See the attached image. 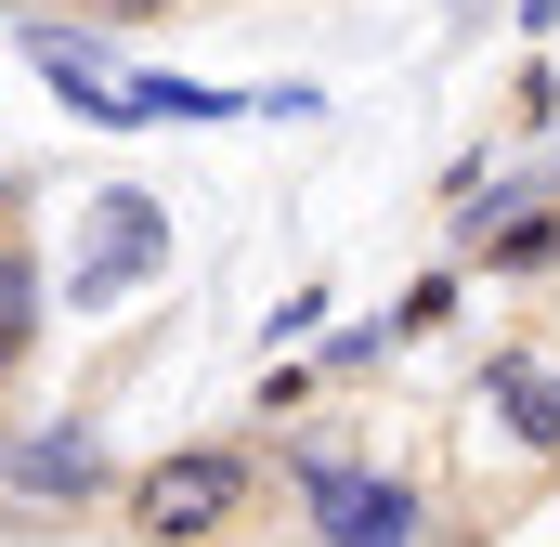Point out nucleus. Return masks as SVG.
<instances>
[{
  "mask_svg": "<svg viewBox=\"0 0 560 547\" xmlns=\"http://www.w3.org/2000/svg\"><path fill=\"white\" fill-rule=\"evenodd\" d=\"M248 496H261V469H248L235 443H183V456H156L131 482V522L143 535H209V522H235Z\"/></svg>",
  "mask_w": 560,
  "mask_h": 547,
  "instance_id": "nucleus-2",
  "label": "nucleus"
},
{
  "mask_svg": "<svg viewBox=\"0 0 560 547\" xmlns=\"http://www.w3.org/2000/svg\"><path fill=\"white\" fill-rule=\"evenodd\" d=\"M92 482H105V430L92 417H52V430L13 443V496H92Z\"/></svg>",
  "mask_w": 560,
  "mask_h": 547,
  "instance_id": "nucleus-4",
  "label": "nucleus"
},
{
  "mask_svg": "<svg viewBox=\"0 0 560 547\" xmlns=\"http://www.w3.org/2000/svg\"><path fill=\"white\" fill-rule=\"evenodd\" d=\"M26 339H39V261H26V235L0 222V365H13Z\"/></svg>",
  "mask_w": 560,
  "mask_h": 547,
  "instance_id": "nucleus-6",
  "label": "nucleus"
},
{
  "mask_svg": "<svg viewBox=\"0 0 560 547\" xmlns=\"http://www.w3.org/2000/svg\"><path fill=\"white\" fill-rule=\"evenodd\" d=\"M118 13H156V0H118Z\"/></svg>",
  "mask_w": 560,
  "mask_h": 547,
  "instance_id": "nucleus-9",
  "label": "nucleus"
},
{
  "mask_svg": "<svg viewBox=\"0 0 560 547\" xmlns=\"http://www.w3.org/2000/svg\"><path fill=\"white\" fill-rule=\"evenodd\" d=\"M287 482H300V509H313V535L326 547H418V496L392 482V469H352V456H287Z\"/></svg>",
  "mask_w": 560,
  "mask_h": 547,
  "instance_id": "nucleus-1",
  "label": "nucleus"
},
{
  "mask_svg": "<svg viewBox=\"0 0 560 547\" xmlns=\"http://www.w3.org/2000/svg\"><path fill=\"white\" fill-rule=\"evenodd\" d=\"M156 261H170V209H156V196H131V183H105V196H92V248H79V274H66V313L131 300Z\"/></svg>",
  "mask_w": 560,
  "mask_h": 547,
  "instance_id": "nucleus-3",
  "label": "nucleus"
},
{
  "mask_svg": "<svg viewBox=\"0 0 560 547\" xmlns=\"http://www.w3.org/2000/svg\"><path fill=\"white\" fill-rule=\"evenodd\" d=\"M0 222H13V183H0Z\"/></svg>",
  "mask_w": 560,
  "mask_h": 547,
  "instance_id": "nucleus-8",
  "label": "nucleus"
},
{
  "mask_svg": "<svg viewBox=\"0 0 560 547\" xmlns=\"http://www.w3.org/2000/svg\"><path fill=\"white\" fill-rule=\"evenodd\" d=\"M26 53H39V79H66V92L92 105V79H105V39H79V26H26Z\"/></svg>",
  "mask_w": 560,
  "mask_h": 547,
  "instance_id": "nucleus-7",
  "label": "nucleus"
},
{
  "mask_svg": "<svg viewBox=\"0 0 560 547\" xmlns=\"http://www.w3.org/2000/svg\"><path fill=\"white\" fill-rule=\"evenodd\" d=\"M482 405L509 417V443L560 456V365H535V352H495V365H482Z\"/></svg>",
  "mask_w": 560,
  "mask_h": 547,
  "instance_id": "nucleus-5",
  "label": "nucleus"
}]
</instances>
